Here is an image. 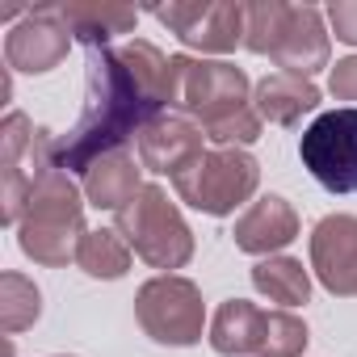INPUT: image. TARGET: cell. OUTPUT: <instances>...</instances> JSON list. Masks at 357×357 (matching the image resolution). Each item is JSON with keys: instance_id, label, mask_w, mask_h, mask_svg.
Wrapping results in <instances>:
<instances>
[{"instance_id": "277c9868", "label": "cell", "mask_w": 357, "mask_h": 357, "mask_svg": "<svg viewBox=\"0 0 357 357\" xmlns=\"http://www.w3.org/2000/svg\"><path fill=\"white\" fill-rule=\"evenodd\" d=\"M307 324L290 311H261L244 298H227L211 319V349L223 357H303Z\"/></svg>"}, {"instance_id": "30bf717a", "label": "cell", "mask_w": 357, "mask_h": 357, "mask_svg": "<svg viewBox=\"0 0 357 357\" xmlns=\"http://www.w3.org/2000/svg\"><path fill=\"white\" fill-rule=\"evenodd\" d=\"M155 22H164L176 38L194 51H215V55H227L244 43V30H248V9L236 5V0H176V5H155L151 9Z\"/></svg>"}, {"instance_id": "7c38bea8", "label": "cell", "mask_w": 357, "mask_h": 357, "mask_svg": "<svg viewBox=\"0 0 357 357\" xmlns=\"http://www.w3.org/2000/svg\"><path fill=\"white\" fill-rule=\"evenodd\" d=\"M311 269L328 294H357V215H328L311 231Z\"/></svg>"}, {"instance_id": "6da1fadb", "label": "cell", "mask_w": 357, "mask_h": 357, "mask_svg": "<svg viewBox=\"0 0 357 357\" xmlns=\"http://www.w3.org/2000/svg\"><path fill=\"white\" fill-rule=\"evenodd\" d=\"M155 114H164V97L143 84L122 47H93L84 63V109L76 126L55 139V164L63 172H89L101 155L126 151V139H139Z\"/></svg>"}, {"instance_id": "7a4b0ae2", "label": "cell", "mask_w": 357, "mask_h": 357, "mask_svg": "<svg viewBox=\"0 0 357 357\" xmlns=\"http://www.w3.org/2000/svg\"><path fill=\"white\" fill-rule=\"evenodd\" d=\"M84 202H80V190L76 181L51 164L34 190H30V202H26V215L17 223V248L34 261V265H68L76 261V248L84 240Z\"/></svg>"}, {"instance_id": "d4e9b609", "label": "cell", "mask_w": 357, "mask_h": 357, "mask_svg": "<svg viewBox=\"0 0 357 357\" xmlns=\"http://www.w3.org/2000/svg\"><path fill=\"white\" fill-rule=\"evenodd\" d=\"M328 89H332L336 101H357V55H349V59H340V63L332 68Z\"/></svg>"}, {"instance_id": "2e32d148", "label": "cell", "mask_w": 357, "mask_h": 357, "mask_svg": "<svg viewBox=\"0 0 357 357\" xmlns=\"http://www.w3.org/2000/svg\"><path fill=\"white\" fill-rule=\"evenodd\" d=\"M257 101V114L273 126H298L303 114L319 109V89L307 80V76H290V72H273L257 84L252 93Z\"/></svg>"}, {"instance_id": "8fae6325", "label": "cell", "mask_w": 357, "mask_h": 357, "mask_svg": "<svg viewBox=\"0 0 357 357\" xmlns=\"http://www.w3.org/2000/svg\"><path fill=\"white\" fill-rule=\"evenodd\" d=\"M68 47H72V30L63 26L59 9L55 5H43V9H30L5 38V63L13 72H26V76H43L51 68H59L68 59Z\"/></svg>"}, {"instance_id": "cb8c5ba5", "label": "cell", "mask_w": 357, "mask_h": 357, "mask_svg": "<svg viewBox=\"0 0 357 357\" xmlns=\"http://www.w3.org/2000/svg\"><path fill=\"white\" fill-rule=\"evenodd\" d=\"M328 22H332V34L349 47H357V0H332L328 5Z\"/></svg>"}, {"instance_id": "e0dca14e", "label": "cell", "mask_w": 357, "mask_h": 357, "mask_svg": "<svg viewBox=\"0 0 357 357\" xmlns=\"http://www.w3.org/2000/svg\"><path fill=\"white\" fill-rule=\"evenodd\" d=\"M139 172H143V164H135L130 151H109V155H101L84 172V194H89V202L97 211H114L118 215L143 190L139 185Z\"/></svg>"}, {"instance_id": "ac0fdd59", "label": "cell", "mask_w": 357, "mask_h": 357, "mask_svg": "<svg viewBox=\"0 0 357 357\" xmlns=\"http://www.w3.org/2000/svg\"><path fill=\"white\" fill-rule=\"evenodd\" d=\"M72 38H80L89 51L105 47L114 34H130L139 13L130 5H101V0H76V5H55Z\"/></svg>"}, {"instance_id": "d6986e66", "label": "cell", "mask_w": 357, "mask_h": 357, "mask_svg": "<svg viewBox=\"0 0 357 357\" xmlns=\"http://www.w3.org/2000/svg\"><path fill=\"white\" fill-rule=\"evenodd\" d=\"M252 286H257L269 303H278L282 311L303 307V303L311 298V273H307L303 261H294V257H265V261H257V265H252Z\"/></svg>"}, {"instance_id": "9a60e30c", "label": "cell", "mask_w": 357, "mask_h": 357, "mask_svg": "<svg viewBox=\"0 0 357 357\" xmlns=\"http://www.w3.org/2000/svg\"><path fill=\"white\" fill-rule=\"evenodd\" d=\"M298 236V215L286 198L265 194L257 198L240 219H236V248L252 252V257H273L278 248H286Z\"/></svg>"}, {"instance_id": "8992f818", "label": "cell", "mask_w": 357, "mask_h": 357, "mask_svg": "<svg viewBox=\"0 0 357 357\" xmlns=\"http://www.w3.org/2000/svg\"><path fill=\"white\" fill-rule=\"evenodd\" d=\"M55 164V139L47 126H34L26 114L0 122V223L17 227L30 202L34 181Z\"/></svg>"}, {"instance_id": "44dd1931", "label": "cell", "mask_w": 357, "mask_h": 357, "mask_svg": "<svg viewBox=\"0 0 357 357\" xmlns=\"http://www.w3.org/2000/svg\"><path fill=\"white\" fill-rule=\"evenodd\" d=\"M43 315V290L26 273H0V328L5 336L26 332Z\"/></svg>"}, {"instance_id": "603a6c76", "label": "cell", "mask_w": 357, "mask_h": 357, "mask_svg": "<svg viewBox=\"0 0 357 357\" xmlns=\"http://www.w3.org/2000/svg\"><path fill=\"white\" fill-rule=\"evenodd\" d=\"M261 114H257V105H248V109H240L236 118H227V122H219V126H211L206 130V139L215 143V147H248V143H257L261 139Z\"/></svg>"}, {"instance_id": "9c48e42d", "label": "cell", "mask_w": 357, "mask_h": 357, "mask_svg": "<svg viewBox=\"0 0 357 357\" xmlns=\"http://www.w3.org/2000/svg\"><path fill=\"white\" fill-rule=\"evenodd\" d=\"M298 155L328 194H357V105L319 114L303 130Z\"/></svg>"}, {"instance_id": "ffe728a7", "label": "cell", "mask_w": 357, "mask_h": 357, "mask_svg": "<svg viewBox=\"0 0 357 357\" xmlns=\"http://www.w3.org/2000/svg\"><path fill=\"white\" fill-rule=\"evenodd\" d=\"M76 265L89 273V278H101V282H114L130 269V244L118 236V231H89L76 248Z\"/></svg>"}, {"instance_id": "5b68a950", "label": "cell", "mask_w": 357, "mask_h": 357, "mask_svg": "<svg viewBox=\"0 0 357 357\" xmlns=\"http://www.w3.org/2000/svg\"><path fill=\"white\" fill-rule=\"evenodd\" d=\"M257 185H261V164L244 147H206L172 176L176 198L215 219L244 206L257 194Z\"/></svg>"}, {"instance_id": "3957f363", "label": "cell", "mask_w": 357, "mask_h": 357, "mask_svg": "<svg viewBox=\"0 0 357 357\" xmlns=\"http://www.w3.org/2000/svg\"><path fill=\"white\" fill-rule=\"evenodd\" d=\"M114 231L143 257L151 269H181L194 257V231L185 227L176 202L160 185H143L118 215Z\"/></svg>"}, {"instance_id": "5bb4252c", "label": "cell", "mask_w": 357, "mask_h": 357, "mask_svg": "<svg viewBox=\"0 0 357 357\" xmlns=\"http://www.w3.org/2000/svg\"><path fill=\"white\" fill-rule=\"evenodd\" d=\"M328 55H332V47H328V30H324L319 9H311V5H290V9H286V22H282V34H278L273 51H269V59H273L282 72L311 80L319 68H328Z\"/></svg>"}, {"instance_id": "52a82bcc", "label": "cell", "mask_w": 357, "mask_h": 357, "mask_svg": "<svg viewBox=\"0 0 357 357\" xmlns=\"http://www.w3.org/2000/svg\"><path fill=\"white\" fill-rule=\"evenodd\" d=\"M172 105L185 118H198L202 130L248 109V76L236 63H206L190 55H172Z\"/></svg>"}, {"instance_id": "ba28073f", "label": "cell", "mask_w": 357, "mask_h": 357, "mask_svg": "<svg viewBox=\"0 0 357 357\" xmlns=\"http://www.w3.org/2000/svg\"><path fill=\"white\" fill-rule=\"evenodd\" d=\"M135 319H139V328L155 344L190 349V344L202 340V324H206L202 290L190 278L160 273V278H151V282L139 286V294H135Z\"/></svg>"}, {"instance_id": "4fadbf2b", "label": "cell", "mask_w": 357, "mask_h": 357, "mask_svg": "<svg viewBox=\"0 0 357 357\" xmlns=\"http://www.w3.org/2000/svg\"><path fill=\"white\" fill-rule=\"evenodd\" d=\"M202 130L185 118V114H155L143 130H139V164L147 172H164V176H176L190 160H198L206 147H202Z\"/></svg>"}, {"instance_id": "7402d4cb", "label": "cell", "mask_w": 357, "mask_h": 357, "mask_svg": "<svg viewBox=\"0 0 357 357\" xmlns=\"http://www.w3.org/2000/svg\"><path fill=\"white\" fill-rule=\"evenodd\" d=\"M248 9V30H244V47L252 55H269L278 34H282V22H286V9L282 0H257V5H244Z\"/></svg>"}]
</instances>
